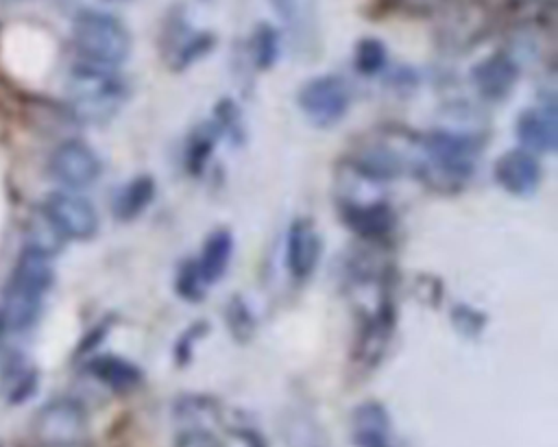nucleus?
<instances>
[{
  "mask_svg": "<svg viewBox=\"0 0 558 447\" xmlns=\"http://www.w3.org/2000/svg\"><path fill=\"white\" fill-rule=\"evenodd\" d=\"M480 142V137L434 129L421 137V157L414 174L438 192H456L475 172Z\"/></svg>",
  "mask_w": 558,
  "mask_h": 447,
  "instance_id": "obj_1",
  "label": "nucleus"
},
{
  "mask_svg": "<svg viewBox=\"0 0 558 447\" xmlns=\"http://www.w3.org/2000/svg\"><path fill=\"white\" fill-rule=\"evenodd\" d=\"M65 94L68 111L78 122L105 124L122 109L129 85L116 68L81 61L70 70Z\"/></svg>",
  "mask_w": 558,
  "mask_h": 447,
  "instance_id": "obj_2",
  "label": "nucleus"
},
{
  "mask_svg": "<svg viewBox=\"0 0 558 447\" xmlns=\"http://www.w3.org/2000/svg\"><path fill=\"white\" fill-rule=\"evenodd\" d=\"M72 41L87 63L118 68L131 55V33L122 20L107 11L83 9L72 22Z\"/></svg>",
  "mask_w": 558,
  "mask_h": 447,
  "instance_id": "obj_3",
  "label": "nucleus"
},
{
  "mask_svg": "<svg viewBox=\"0 0 558 447\" xmlns=\"http://www.w3.org/2000/svg\"><path fill=\"white\" fill-rule=\"evenodd\" d=\"M436 41L447 52H466L484 41L499 20V11L488 0H458L447 2L438 13Z\"/></svg>",
  "mask_w": 558,
  "mask_h": 447,
  "instance_id": "obj_4",
  "label": "nucleus"
},
{
  "mask_svg": "<svg viewBox=\"0 0 558 447\" xmlns=\"http://www.w3.org/2000/svg\"><path fill=\"white\" fill-rule=\"evenodd\" d=\"M301 113L318 129L338 124L351 107V87L338 74L314 76L301 85L296 94Z\"/></svg>",
  "mask_w": 558,
  "mask_h": 447,
  "instance_id": "obj_5",
  "label": "nucleus"
},
{
  "mask_svg": "<svg viewBox=\"0 0 558 447\" xmlns=\"http://www.w3.org/2000/svg\"><path fill=\"white\" fill-rule=\"evenodd\" d=\"M33 436L41 447L81 445L87 436V412L74 399H54L37 410Z\"/></svg>",
  "mask_w": 558,
  "mask_h": 447,
  "instance_id": "obj_6",
  "label": "nucleus"
},
{
  "mask_svg": "<svg viewBox=\"0 0 558 447\" xmlns=\"http://www.w3.org/2000/svg\"><path fill=\"white\" fill-rule=\"evenodd\" d=\"M161 52L168 68L181 72L216 48V35L209 31H194L181 7H174L161 28Z\"/></svg>",
  "mask_w": 558,
  "mask_h": 447,
  "instance_id": "obj_7",
  "label": "nucleus"
},
{
  "mask_svg": "<svg viewBox=\"0 0 558 447\" xmlns=\"http://www.w3.org/2000/svg\"><path fill=\"white\" fill-rule=\"evenodd\" d=\"M41 212L65 240H92L100 227L96 207L72 190L50 192L41 205Z\"/></svg>",
  "mask_w": 558,
  "mask_h": 447,
  "instance_id": "obj_8",
  "label": "nucleus"
},
{
  "mask_svg": "<svg viewBox=\"0 0 558 447\" xmlns=\"http://www.w3.org/2000/svg\"><path fill=\"white\" fill-rule=\"evenodd\" d=\"M48 168L65 190L74 192L89 188L98 181L102 172V161L96 150L85 142L68 140L52 150Z\"/></svg>",
  "mask_w": 558,
  "mask_h": 447,
  "instance_id": "obj_9",
  "label": "nucleus"
},
{
  "mask_svg": "<svg viewBox=\"0 0 558 447\" xmlns=\"http://www.w3.org/2000/svg\"><path fill=\"white\" fill-rule=\"evenodd\" d=\"M493 177L501 190L512 196H530L536 192L543 170L536 159L525 148H510L501 153L493 166Z\"/></svg>",
  "mask_w": 558,
  "mask_h": 447,
  "instance_id": "obj_10",
  "label": "nucleus"
},
{
  "mask_svg": "<svg viewBox=\"0 0 558 447\" xmlns=\"http://www.w3.org/2000/svg\"><path fill=\"white\" fill-rule=\"evenodd\" d=\"M514 133L521 148L532 155L554 153L558 142V118L554 102H538L517 116Z\"/></svg>",
  "mask_w": 558,
  "mask_h": 447,
  "instance_id": "obj_11",
  "label": "nucleus"
},
{
  "mask_svg": "<svg viewBox=\"0 0 558 447\" xmlns=\"http://www.w3.org/2000/svg\"><path fill=\"white\" fill-rule=\"evenodd\" d=\"M519 72L521 65L510 57V52H493L473 65L471 81L482 98L499 102L512 94Z\"/></svg>",
  "mask_w": 558,
  "mask_h": 447,
  "instance_id": "obj_12",
  "label": "nucleus"
},
{
  "mask_svg": "<svg viewBox=\"0 0 558 447\" xmlns=\"http://www.w3.org/2000/svg\"><path fill=\"white\" fill-rule=\"evenodd\" d=\"M320 235L310 218L292 220L286 238V266L294 281H305L320 259Z\"/></svg>",
  "mask_w": 558,
  "mask_h": 447,
  "instance_id": "obj_13",
  "label": "nucleus"
},
{
  "mask_svg": "<svg viewBox=\"0 0 558 447\" xmlns=\"http://www.w3.org/2000/svg\"><path fill=\"white\" fill-rule=\"evenodd\" d=\"M340 218L366 242H384L395 229V212L386 198L364 205H342Z\"/></svg>",
  "mask_w": 558,
  "mask_h": 447,
  "instance_id": "obj_14",
  "label": "nucleus"
},
{
  "mask_svg": "<svg viewBox=\"0 0 558 447\" xmlns=\"http://www.w3.org/2000/svg\"><path fill=\"white\" fill-rule=\"evenodd\" d=\"M351 432L357 447H392L390 416L377 401H364L353 410Z\"/></svg>",
  "mask_w": 558,
  "mask_h": 447,
  "instance_id": "obj_15",
  "label": "nucleus"
},
{
  "mask_svg": "<svg viewBox=\"0 0 558 447\" xmlns=\"http://www.w3.org/2000/svg\"><path fill=\"white\" fill-rule=\"evenodd\" d=\"M50 259L52 257L24 246L13 264L9 283L20 286L39 297H46V292L52 288V281H54V270H52Z\"/></svg>",
  "mask_w": 558,
  "mask_h": 447,
  "instance_id": "obj_16",
  "label": "nucleus"
},
{
  "mask_svg": "<svg viewBox=\"0 0 558 447\" xmlns=\"http://www.w3.org/2000/svg\"><path fill=\"white\" fill-rule=\"evenodd\" d=\"M87 369L102 386H107L113 392H131L140 388L144 379L142 369L137 364L113 353H102L92 358Z\"/></svg>",
  "mask_w": 558,
  "mask_h": 447,
  "instance_id": "obj_17",
  "label": "nucleus"
},
{
  "mask_svg": "<svg viewBox=\"0 0 558 447\" xmlns=\"http://www.w3.org/2000/svg\"><path fill=\"white\" fill-rule=\"evenodd\" d=\"M233 249H235V240L227 227H218L205 238L201 255L196 257V266L207 286L225 277L233 257Z\"/></svg>",
  "mask_w": 558,
  "mask_h": 447,
  "instance_id": "obj_18",
  "label": "nucleus"
},
{
  "mask_svg": "<svg viewBox=\"0 0 558 447\" xmlns=\"http://www.w3.org/2000/svg\"><path fill=\"white\" fill-rule=\"evenodd\" d=\"M41 301L44 297L7 281V288L2 292V303H0V316L7 331L28 329L41 312Z\"/></svg>",
  "mask_w": 558,
  "mask_h": 447,
  "instance_id": "obj_19",
  "label": "nucleus"
},
{
  "mask_svg": "<svg viewBox=\"0 0 558 447\" xmlns=\"http://www.w3.org/2000/svg\"><path fill=\"white\" fill-rule=\"evenodd\" d=\"M155 194H157L155 179L150 174H137L116 192L111 209L118 220H135L153 203Z\"/></svg>",
  "mask_w": 558,
  "mask_h": 447,
  "instance_id": "obj_20",
  "label": "nucleus"
},
{
  "mask_svg": "<svg viewBox=\"0 0 558 447\" xmlns=\"http://www.w3.org/2000/svg\"><path fill=\"white\" fill-rule=\"evenodd\" d=\"M220 131L218 126L207 120L203 124H196L190 135H187V142H185V153H183V164H185V170L190 174H201L209 161V157L214 155L216 150V144L220 140Z\"/></svg>",
  "mask_w": 558,
  "mask_h": 447,
  "instance_id": "obj_21",
  "label": "nucleus"
},
{
  "mask_svg": "<svg viewBox=\"0 0 558 447\" xmlns=\"http://www.w3.org/2000/svg\"><path fill=\"white\" fill-rule=\"evenodd\" d=\"M174 416L187 427H205L211 421L220 419V408L203 395H185L174 406Z\"/></svg>",
  "mask_w": 558,
  "mask_h": 447,
  "instance_id": "obj_22",
  "label": "nucleus"
},
{
  "mask_svg": "<svg viewBox=\"0 0 558 447\" xmlns=\"http://www.w3.org/2000/svg\"><path fill=\"white\" fill-rule=\"evenodd\" d=\"M248 55L257 70H268L279 57V33L272 24L259 22L248 41Z\"/></svg>",
  "mask_w": 558,
  "mask_h": 447,
  "instance_id": "obj_23",
  "label": "nucleus"
},
{
  "mask_svg": "<svg viewBox=\"0 0 558 447\" xmlns=\"http://www.w3.org/2000/svg\"><path fill=\"white\" fill-rule=\"evenodd\" d=\"M388 50L377 37H362L353 48V68L362 76H375L386 70Z\"/></svg>",
  "mask_w": 558,
  "mask_h": 447,
  "instance_id": "obj_24",
  "label": "nucleus"
},
{
  "mask_svg": "<svg viewBox=\"0 0 558 447\" xmlns=\"http://www.w3.org/2000/svg\"><path fill=\"white\" fill-rule=\"evenodd\" d=\"M28 240H26V246L28 249H35L48 257H52L54 253H59V249L63 246L65 238L57 231V227L48 220V216L44 212H39L31 225H28V231H26Z\"/></svg>",
  "mask_w": 558,
  "mask_h": 447,
  "instance_id": "obj_25",
  "label": "nucleus"
},
{
  "mask_svg": "<svg viewBox=\"0 0 558 447\" xmlns=\"http://www.w3.org/2000/svg\"><path fill=\"white\" fill-rule=\"evenodd\" d=\"M207 288L209 286L203 281L196 259H185L179 264L177 275H174V290L181 299H185L190 303H198L205 297Z\"/></svg>",
  "mask_w": 558,
  "mask_h": 447,
  "instance_id": "obj_26",
  "label": "nucleus"
},
{
  "mask_svg": "<svg viewBox=\"0 0 558 447\" xmlns=\"http://www.w3.org/2000/svg\"><path fill=\"white\" fill-rule=\"evenodd\" d=\"M225 325L229 327L231 336L240 342L248 340L255 334V316H253L251 307L244 303V299L233 297L225 305Z\"/></svg>",
  "mask_w": 558,
  "mask_h": 447,
  "instance_id": "obj_27",
  "label": "nucleus"
},
{
  "mask_svg": "<svg viewBox=\"0 0 558 447\" xmlns=\"http://www.w3.org/2000/svg\"><path fill=\"white\" fill-rule=\"evenodd\" d=\"M211 122L218 126L220 135L229 137L231 142H240L242 140V133H244L242 116H240V109H238V105L233 100H229V98L220 100L216 111H214Z\"/></svg>",
  "mask_w": 558,
  "mask_h": 447,
  "instance_id": "obj_28",
  "label": "nucleus"
},
{
  "mask_svg": "<svg viewBox=\"0 0 558 447\" xmlns=\"http://www.w3.org/2000/svg\"><path fill=\"white\" fill-rule=\"evenodd\" d=\"M451 325L462 334L464 338H477L486 327V314H482L477 307L458 303L451 310Z\"/></svg>",
  "mask_w": 558,
  "mask_h": 447,
  "instance_id": "obj_29",
  "label": "nucleus"
},
{
  "mask_svg": "<svg viewBox=\"0 0 558 447\" xmlns=\"http://www.w3.org/2000/svg\"><path fill=\"white\" fill-rule=\"evenodd\" d=\"M207 331H209V325L205 321H196L177 338V342L172 347V358H174L177 366H185L192 360L196 345L207 336Z\"/></svg>",
  "mask_w": 558,
  "mask_h": 447,
  "instance_id": "obj_30",
  "label": "nucleus"
},
{
  "mask_svg": "<svg viewBox=\"0 0 558 447\" xmlns=\"http://www.w3.org/2000/svg\"><path fill=\"white\" fill-rule=\"evenodd\" d=\"M449 0H381L388 11H397L408 17H429L438 15Z\"/></svg>",
  "mask_w": 558,
  "mask_h": 447,
  "instance_id": "obj_31",
  "label": "nucleus"
},
{
  "mask_svg": "<svg viewBox=\"0 0 558 447\" xmlns=\"http://www.w3.org/2000/svg\"><path fill=\"white\" fill-rule=\"evenodd\" d=\"M174 447H220V440L205 427H187L177 436Z\"/></svg>",
  "mask_w": 558,
  "mask_h": 447,
  "instance_id": "obj_32",
  "label": "nucleus"
},
{
  "mask_svg": "<svg viewBox=\"0 0 558 447\" xmlns=\"http://www.w3.org/2000/svg\"><path fill=\"white\" fill-rule=\"evenodd\" d=\"M275 13L292 28L303 24V0H270Z\"/></svg>",
  "mask_w": 558,
  "mask_h": 447,
  "instance_id": "obj_33",
  "label": "nucleus"
},
{
  "mask_svg": "<svg viewBox=\"0 0 558 447\" xmlns=\"http://www.w3.org/2000/svg\"><path fill=\"white\" fill-rule=\"evenodd\" d=\"M220 447H266L264 438L248 427H233L227 432V438L220 440Z\"/></svg>",
  "mask_w": 558,
  "mask_h": 447,
  "instance_id": "obj_34",
  "label": "nucleus"
},
{
  "mask_svg": "<svg viewBox=\"0 0 558 447\" xmlns=\"http://www.w3.org/2000/svg\"><path fill=\"white\" fill-rule=\"evenodd\" d=\"M4 331H7V327H4V323H2V316H0V340H2V336H4Z\"/></svg>",
  "mask_w": 558,
  "mask_h": 447,
  "instance_id": "obj_35",
  "label": "nucleus"
},
{
  "mask_svg": "<svg viewBox=\"0 0 558 447\" xmlns=\"http://www.w3.org/2000/svg\"><path fill=\"white\" fill-rule=\"evenodd\" d=\"M70 447H85V445H83V443H81V445H70Z\"/></svg>",
  "mask_w": 558,
  "mask_h": 447,
  "instance_id": "obj_36",
  "label": "nucleus"
}]
</instances>
